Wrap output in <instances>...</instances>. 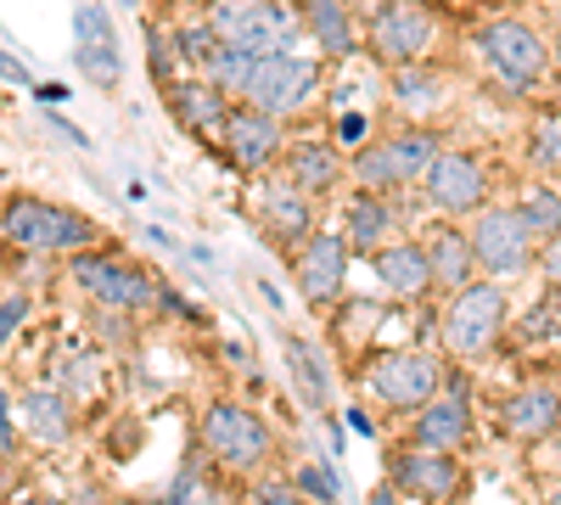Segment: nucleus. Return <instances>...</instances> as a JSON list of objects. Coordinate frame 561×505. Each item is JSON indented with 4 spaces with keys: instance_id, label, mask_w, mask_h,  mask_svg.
<instances>
[{
    "instance_id": "nucleus-1",
    "label": "nucleus",
    "mask_w": 561,
    "mask_h": 505,
    "mask_svg": "<svg viewBox=\"0 0 561 505\" xmlns=\"http://www.w3.org/2000/svg\"><path fill=\"white\" fill-rule=\"evenodd\" d=\"M208 28L219 34V45H237L248 57H293L304 23L280 0H214Z\"/></svg>"
},
{
    "instance_id": "nucleus-2",
    "label": "nucleus",
    "mask_w": 561,
    "mask_h": 505,
    "mask_svg": "<svg viewBox=\"0 0 561 505\" xmlns=\"http://www.w3.org/2000/svg\"><path fill=\"white\" fill-rule=\"evenodd\" d=\"M365 393L377 399L382 410H399V416H410V410H427L449 382H444V365L433 354L421 348H393V354H377L365 365Z\"/></svg>"
},
{
    "instance_id": "nucleus-3",
    "label": "nucleus",
    "mask_w": 561,
    "mask_h": 505,
    "mask_svg": "<svg viewBox=\"0 0 561 505\" xmlns=\"http://www.w3.org/2000/svg\"><path fill=\"white\" fill-rule=\"evenodd\" d=\"M0 237L23 253H73V248H90L96 242V225L73 208H57V203H39V197H18L0 214Z\"/></svg>"
},
{
    "instance_id": "nucleus-4",
    "label": "nucleus",
    "mask_w": 561,
    "mask_h": 505,
    "mask_svg": "<svg viewBox=\"0 0 561 505\" xmlns=\"http://www.w3.org/2000/svg\"><path fill=\"white\" fill-rule=\"evenodd\" d=\"M203 449L225 472L248 478V472H259L270 461V427H264V416H253L248 404L219 399V404L203 410Z\"/></svg>"
},
{
    "instance_id": "nucleus-5",
    "label": "nucleus",
    "mask_w": 561,
    "mask_h": 505,
    "mask_svg": "<svg viewBox=\"0 0 561 505\" xmlns=\"http://www.w3.org/2000/svg\"><path fill=\"white\" fill-rule=\"evenodd\" d=\"M500 326H505L500 282H466L449 298V314H444V348L460 354V359H478V354H489L500 343Z\"/></svg>"
},
{
    "instance_id": "nucleus-6",
    "label": "nucleus",
    "mask_w": 561,
    "mask_h": 505,
    "mask_svg": "<svg viewBox=\"0 0 561 505\" xmlns=\"http://www.w3.org/2000/svg\"><path fill=\"white\" fill-rule=\"evenodd\" d=\"M433 163H438L433 129H404V135L365 147L354 158V180H359V192H393V186H410V180H427Z\"/></svg>"
},
{
    "instance_id": "nucleus-7",
    "label": "nucleus",
    "mask_w": 561,
    "mask_h": 505,
    "mask_svg": "<svg viewBox=\"0 0 561 505\" xmlns=\"http://www.w3.org/2000/svg\"><path fill=\"white\" fill-rule=\"evenodd\" d=\"M478 51L489 57V68H494L505 84H517V90H534V84L545 79V68H550L545 39H539L528 23H517V18L489 23V28L478 34Z\"/></svg>"
},
{
    "instance_id": "nucleus-8",
    "label": "nucleus",
    "mask_w": 561,
    "mask_h": 505,
    "mask_svg": "<svg viewBox=\"0 0 561 505\" xmlns=\"http://www.w3.org/2000/svg\"><path fill=\"white\" fill-rule=\"evenodd\" d=\"M73 282L96 298L102 309H147V303L163 298L147 269H135V264H124V259H113V253H84V259H73Z\"/></svg>"
},
{
    "instance_id": "nucleus-9",
    "label": "nucleus",
    "mask_w": 561,
    "mask_h": 505,
    "mask_svg": "<svg viewBox=\"0 0 561 505\" xmlns=\"http://www.w3.org/2000/svg\"><path fill=\"white\" fill-rule=\"evenodd\" d=\"M472 253L489 275H523L534 264V231L517 208H483L472 225Z\"/></svg>"
},
{
    "instance_id": "nucleus-10",
    "label": "nucleus",
    "mask_w": 561,
    "mask_h": 505,
    "mask_svg": "<svg viewBox=\"0 0 561 505\" xmlns=\"http://www.w3.org/2000/svg\"><path fill=\"white\" fill-rule=\"evenodd\" d=\"M314 84H320V68L309 57H264L242 102L270 113V118H287V113H298L314 96Z\"/></svg>"
},
{
    "instance_id": "nucleus-11",
    "label": "nucleus",
    "mask_w": 561,
    "mask_h": 505,
    "mask_svg": "<svg viewBox=\"0 0 561 505\" xmlns=\"http://www.w3.org/2000/svg\"><path fill=\"white\" fill-rule=\"evenodd\" d=\"M438 23L427 18V7H415V0H393L370 18V45H377V57L388 62H415L421 51L433 45Z\"/></svg>"
},
{
    "instance_id": "nucleus-12",
    "label": "nucleus",
    "mask_w": 561,
    "mask_h": 505,
    "mask_svg": "<svg viewBox=\"0 0 561 505\" xmlns=\"http://www.w3.org/2000/svg\"><path fill=\"white\" fill-rule=\"evenodd\" d=\"M427 197L438 214H472L489 197V174L472 152H438V163L427 169Z\"/></svg>"
},
{
    "instance_id": "nucleus-13",
    "label": "nucleus",
    "mask_w": 561,
    "mask_h": 505,
    "mask_svg": "<svg viewBox=\"0 0 561 505\" xmlns=\"http://www.w3.org/2000/svg\"><path fill=\"white\" fill-rule=\"evenodd\" d=\"M393 489L399 494H415V500H455L460 494V467L449 461V455H438V449H399L393 455Z\"/></svg>"
},
{
    "instance_id": "nucleus-14",
    "label": "nucleus",
    "mask_w": 561,
    "mask_h": 505,
    "mask_svg": "<svg viewBox=\"0 0 561 505\" xmlns=\"http://www.w3.org/2000/svg\"><path fill=\"white\" fill-rule=\"evenodd\" d=\"M348 275V237H309V248L298 253V287L314 309H332Z\"/></svg>"
},
{
    "instance_id": "nucleus-15",
    "label": "nucleus",
    "mask_w": 561,
    "mask_h": 505,
    "mask_svg": "<svg viewBox=\"0 0 561 505\" xmlns=\"http://www.w3.org/2000/svg\"><path fill=\"white\" fill-rule=\"evenodd\" d=\"M73 57L79 73H90V84H118V45H113V18L107 7H79L73 18Z\"/></svg>"
},
{
    "instance_id": "nucleus-16",
    "label": "nucleus",
    "mask_w": 561,
    "mask_h": 505,
    "mask_svg": "<svg viewBox=\"0 0 561 505\" xmlns=\"http://www.w3.org/2000/svg\"><path fill=\"white\" fill-rule=\"evenodd\" d=\"M225 152H230V163L237 169H248V174H259L275 152H280V124L270 118V113H259V107H237L225 118Z\"/></svg>"
},
{
    "instance_id": "nucleus-17",
    "label": "nucleus",
    "mask_w": 561,
    "mask_h": 505,
    "mask_svg": "<svg viewBox=\"0 0 561 505\" xmlns=\"http://www.w3.org/2000/svg\"><path fill=\"white\" fill-rule=\"evenodd\" d=\"M466 438H472V410H466L460 393H438L427 410H415V427H410V444L415 449H438V455H455Z\"/></svg>"
},
{
    "instance_id": "nucleus-18",
    "label": "nucleus",
    "mask_w": 561,
    "mask_h": 505,
    "mask_svg": "<svg viewBox=\"0 0 561 505\" xmlns=\"http://www.w3.org/2000/svg\"><path fill=\"white\" fill-rule=\"evenodd\" d=\"M264 231H270L275 248L309 242V231H314L309 192H298V186H270V192H264Z\"/></svg>"
},
{
    "instance_id": "nucleus-19",
    "label": "nucleus",
    "mask_w": 561,
    "mask_h": 505,
    "mask_svg": "<svg viewBox=\"0 0 561 505\" xmlns=\"http://www.w3.org/2000/svg\"><path fill=\"white\" fill-rule=\"evenodd\" d=\"M505 433L511 438H523V444H534V438H550L556 427H561V393L556 388H523L517 399L505 404Z\"/></svg>"
},
{
    "instance_id": "nucleus-20",
    "label": "nucleus",
    "mask_w": 561,
    "mask_h": 505,
    "mask_svg": "<svg viewBox=\"0 0 561 505\" xmlns=\"http://www.w3.org/2000/svg\"><path fill=\"white\" fill-rule=\"evenodd\" d=\"M370 269H377V282L393 292V298H410L433 282V264H427V248L421 242H399V248H377L370 253Z\"/></svg>"
},
{
    "instance_id": "nucleus-21",
    "label": "nucleus",
    "mask_w": 561,
    "mask_h": 505,
    "mask_svg": "<svg viewBox=\"0 0 561 505\" xmlns=\"http://www.w3.org/2000/svg\"><path fill=\"white\" fill-rule=\"evenodd\" d=\"M287 371H293V388L309 410H325L332 404V365H325L320 343L309 337H287Z\"/></svg>"
},
{
    "instance_id": "nucleus-22",
    "label": "nucleus",
    "mask_w": 561,
    "mask_h": 505,
    "mask_svg": "<svg viewBox=\"0 0 561 505\" xmlns=\"http://www.w3.org/2000/svg\"><path fill=\"white\" fill-rule=\"evenodd\" d=\"M427 264H433V282H444V287H466L472 282V264H478V253H472V237H460V231H449V225H433L427 231Z\"/></svg>"
},
{
    "instance_id": "nucleus-23",
    "label": "nucleus",
    "mask_w": 561,
    "mask_h": 505,
    "mask_svg": "<svg viewBox=\"0 0 561 505\" xmlns=\"http://www.w3.org/2000/svg\"><path fill=\"white\" fill-rule=\"evenodd\" d=\"M287 174H293V186L298 192H332L337 186V174H343V158L332 141H293L287 152Z\"/></svg>"
},
{
    "instance_id": "nucleus-24",
    "label": "nucleus",
    "mask_w": 561,
    "mask_h": 505,
    "mask_svg": "<svg viewBox=\"0 0 561 505\" xmlns=\"http://www.w3.org/2000/svg\"><path fill=\"white\" fill-rule=\"evenodd\" d=\"M169 107H174V118H180L185 129H219V124L230 118L225 90L208 84V79H185V84H174V90H169Z\"/></svg>"
},
{
    "instance_id": "nucleus-25",
    "label": "nucleus",
    "mask_w": 561,
    "mask_h": 505,
    "mask_svg": "<svg viewBox=\"0 0 561 505\" xmlns=\"http://www.w3.org/2000/svg\"><path fill=\"white\" fill-rule=\"evenodd\" d=\"M23 427H28L34 444H62L73 433V410H68V399L57 388H34L23 399Z\"/></svg>"
},
{
    "instance_id": "nucleus-26",
    "label": "nucleus",
    "mask_w": 561,
    "mask_h": 505,
    "mask_svg": "<svg viewBox=\"0 0 561 505\" xmlns=\"http://www.w3.org/2000/svg\"><path fill=\"white\" fill-rule=\"evenodd\" d=\"M304 28L320 39L325 57H348L354 51V23H348V12L337 7V0H309V7H304Z\"/></svg>"
},
{
    "instance_id": "nucleus-27",
    "label": "nucleus",
    "mask_w": 561,
    "mask_h": 505,
    "mask_svg": "<svg viewBox=\"0 0 561 505\" xmlns=\"http://www.w3.org/2000/svg\"><path fill=\"white\" fill-rule=\"evenodd\" d=\"M388 225H393V214H388L382 192H359V197L348 203V248L377 253L382 237H388Z\"/></svg>"
},
{
    "instance_id": "nucleus-28",
    "label": "nucleus",
    "mask_w": 561,
    "mask_h": 505,
    "mask_svg": "<svg viewBox=\"0 0 561 505\" xmlns=\"http://www.w3.org/2000/svg\"><path fill=\"white\" fill-rule=\"evenodd\" d=\"M523 343H561V292L550 287V298H539L528 314H523Z\"/></svg>"
},
{
    "instance_id": "nucleus-29",
    "label": "nucleus",
    "mask_w": 561,
    "mask_h": 505,
    "mask_svg": "<svg viewBox=\"0 0 561 505\" xmlns=\"http://www.w3.org/2000/svg\"><path fill=\"white\" fill-rule=\"evenodd\" d=\"M517 214H523L528 231H534V237H545V242L561 231V197H556V192H545V186H539V192H528V197L517 203Z\"/></svg>"
},
{
    "instance_id": "nucleus-30",
    "label": "nucleus",
    "mask_w": 561,
    "mask_h": 505,
    "mask_svg": "<svg viewBox=\"0 0 561 505\" xmlns=\"http://www.w3.org/2000/svg\"><path fill=\"white\" fill-rule=\"evenodd\" d=\"M293 489H298L304 500H320V505H332V500L343 494V483L332 478V467H314V461H309V467H298Z\"/></svg>"
},
{
    "instance_id": "nucleus-31",
    "label": "nucleus",
    "mask_w": 561,
    "mask_h": 505,
    "mask_svg": "<svg viewBox=\"0 0 561 505\" xmlns=\"http://www.w3.org/2000/svg\"><path fill=\"white\" fill-rule=\"evenodd\" d=\"M163 505H219V489L208 478H197V472H180Z\"/></svg>"
},
{
    "instance_id": "nucleus-32",
    "label": "nucleus",
    "mask_w": 561,
    "mask_h": 505,
    "mask_svg": "<svg viewBox=\"0 0 561 505\" xmlns=\"http://www.w3.org/2000/svg\"><path fill=\"white\" fill-rule=\"evenodd\" d=\"M180 51H185V62H208L214 51H219V34L208 28V23H197V28H180Z\"/></svg>"
},
{
    "instance_id": "nucleus-33",
    "label": "nucleus",
    "mask_w": 561,
    "mask_h": 505,
    "mask_svg": "<svg viewBox=\"0 0 561 505\" xmlns=\"http://www.w3.org/2000/svg\"><path fill=\"white\" fill-rule=\"evenodd\" d=\"M248 505H304V494L293 483H280V478H259L248 489Z\"/></svg>"
},
{
    "instance_id": "nucleus-34",
    "label": "nucleus",
    "mask_w": 561,
    "mask_h": 505,
    "mask_svg": "<svg viewBox=\"0 0 561 505\" xmlns=\"http://www.w3.org/2000/svg\"><path fill=\"white\" fill-rule=\"evenodd\" d=\"M23 320H28V298H23V292H12L7 303H0V348L12 343V332L23 326Z\"/></svg>"
},
{
    "instance_id": "nucleus-35",
    "label": "nucleus",
    "mask_w": 561,
    "mask_h": 505,
    "mask_svg": "<svg viewBox=\"0 0 561 505\" xmlns=\"http://www.w3.org/2000/svg\"><path fill=\"white\" fill-rule=\"evenodd\" d=\"M539 269H545V282L561 292V231H556V237L539 248Z\"/></svg>"
},
{
    "instance_id": "nucleus-36",
    "label": "nucleus",
    "mask_w": 561,
    "mask_h": 505,
    "mask_svg": "<svg viewBox=\"0 0 561 505\" xmlns=\"http://www.w3.org/2000/svg\"><path fill=\"white\" fill-rule=\"evenodd\" d=\"M0 79H7V84H28V68L12 51H0Z\"/></svg>"
},
{
    "instance_id": "nucleus-37",
    "label": "nucleus",
    "mask_w": 561,
    "mask_h": 505,
    "mask_svg": "<svg viewBox=\"0 0 561 505\" xmlns=\"http://www.w3.org/2000/svg\"><path fill=\"white\" fill-rule=\"evenodd\" d=\"M359 135H365V118L348 113V118H343V141H359Z\"/></svg>"
},
{
    "instance_id": "nucleus-38",
    "label": "nucleus",
    "mask_w": 561,
    "mask_h": 505,
    "mask_svg": "<svg viewBox=\"0 0 561 505\" xmlns=\"http://www.w3.org/2000/svg\"><path fill=\"white\" fill-rule=\"evenodd\" d=\"M370 505H399V489L382 483V489H370Z\"/></svg>"
},
{
    "instance_id": "nucleus-39",
    "label": "nucleus",
    "mask_w": 561,
    "mask_h": 505,
    "mask_svg": "<svg viewBox=\"0 0 561 505\" xmlns=\"http://www.w3.org/2000/svg\"><path fill=\"white\" fill-rule=\"evenodd\" d=\"M12 444V416H7V393H0V449Z\"/></svg>"
},
{
    "instance_id": "nucleus-40",
    "label": "nucleus",
    "mask_w": 561,
    "mask_h": 505,
    "mask_svg": "<svg viewBox=\"0 0 561 505\" xmlns=\"http://www.w3.org/2000/svg\"><path fill=\"white\" fill-rule=\"evenodd\" d=\"M18 505H51V500H18Z\"/></svg>"
},
{
    "instance_id": "nucleus-41",
    "label": "nucleus",
    "mask_w": 561,
    "mask_h": 505,
    "mask_svg": "<svg viewBox=\"0 0 561 505\" xmlns=\"http://www.w3.org/2000/svg\"><path fill=\"white\" fill-rule=\"evenodd\" d=\"M556 73H561V45H556Z\"/></svg>"
},
{
    "instance_id": "nucleus-42",
    "label": "nucleus",
    "mask_w": 561,
    "mask_h": 505,
    "mask_svg": "<svg viewBox=\"0 0 561 505\" xmlns=\"http://www.w3.org/2000/svg\"><path fill=\"white\" fill-rule=\"evenodd\" d=\"M550 505H561V494H550Z\"/></svg>"
},
{
    "instance_id": "nucleus-43",
    "label": "nucleus",
    "mask_w": 561,
    "mask_h": 505,
    "mask_svg": "<svg viewBox=\"0 0 561 505\" xmlns=\"http://www.w3.org/2000/svg\"><path fill=\"white\" fill-rule=\"evenodd\" d=\"M415 7H421V0H415Z\"/></svg>"
}]
</instances>
